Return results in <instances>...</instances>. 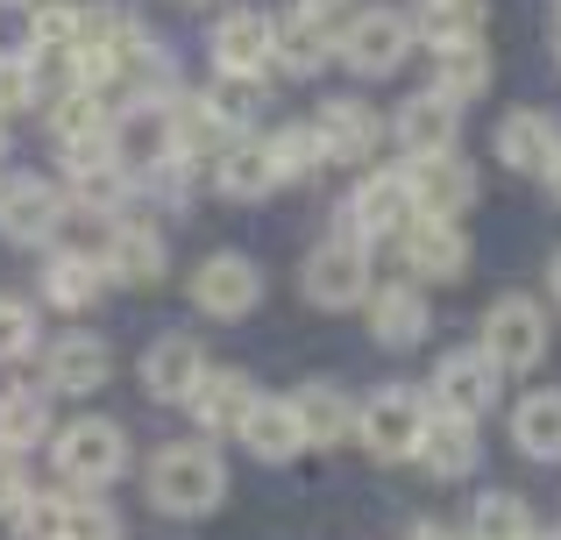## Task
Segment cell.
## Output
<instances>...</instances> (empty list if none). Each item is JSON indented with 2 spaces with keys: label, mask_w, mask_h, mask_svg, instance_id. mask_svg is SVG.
Wrapping results in <instances>:
<instances>
[{
  "label": "cell",
  "mask_w": 561,
  "mask_h": 540,
  "mask_svg": "<svg viewBox=\"0 0 561 540\" xmlns=\"http://www.w3.org/2000/svg\"><path fill=\"white\" fill-rule=\"evenodd\" d=\"M491 0H412V36L426 50H455V43H483Z\"/></svg>",
  "instance_id": "d4e9b609"
},
{
  "label": "cell",
  "mask_w": 561,
  "mask_h": 540,
  "mask_svg": "<svg viewBox=\"0 0 561 540\" xmlns=\"http://www.w3.org/2000/svg\"><path fill=\"white\" fill-rule=\"evenodd\" d=\"M497 79L491 65V43H455V50H434V93L455 100V107H469V100H483Z\"/></svg>",
  "instance_id": "f1b7e54d"
},
{
  "label": "cell",
  "mask_w": 561,
  "mask_h": 540,
  "mask_svg": "<svg viewBox=\"0 0 561 540\" xmlns=\"http://www.w3.org/2000/svg\"><path fill=\"white\" fill-rule=\"evenodd\" d=\"M100 291H107V271H100V256H85V250H57L50 264H43V299H50L57 313H85Z\"/></svg>",
  "instance_id": "83f0119b"
},
{
  "label": "cell",
  "mask_w": 561,
  "mask_h": 540,
  "mask_svg": "<svg viewBox=\"0 0 561 540\" xmlns=\"http://www.w3.org/2000/svg\"><path fill=\"white\" fill-rule=\"evenodd\" d=\"M534 540H561V533H534Z\"/></svg>",
  "instance_id": "bcb514c9"
},
{
  "label": "cell",
  "mask_w": 561,
  "mask_h": 540,
  "mask_svg": "<svg viewBox=\"0 0 561 540\" xmlns=\"http://www.w3.org/2000/svg\"><path fill=\"white\" fill-rule=\"evenodd\" d=\"M50 462H57V484H65V491H107L114 476L128 470L122 420L85 413V420H71V427H57L50 434Z\"/></svg>",
  "instance_id": "7a4b0ae2"
},
{
  "label": "cell",
  "mask_w": 561,
  "mask_h": 540,
  "mask_svg": "<svg viewBox=\"0 0 561 540\" xmlns=\"http://www.w3.org/2000/svg\"><path fill=\"white\" fill-rule=\"evenodd\" d=\"M234 441H242L256 462H299L306 456L299 405H291V399H263V391H256V405H249V420H242V434H234Z\"/></svg>",
  "instance_id": "cb8c5ba5"
},
{
  "label": "cell",
  "mask_w": 561,
  "mask_h": 540,
  "mask_svg": "<svg viewBox=\"0 0 561 540\" xmlns=\"http://www.w3.org/2000/svg\"><path fill=\"white\" fill-rule=\"evenodd\" d=\"M206 57H214L220 79H263L277 57V14L263 8H228L206 36Z\"/></svg>",
  "instance_id": "30bf717a"
},
{
  "label": "cell",
  "mask_w": 561,
  "mask_h": 540,
  "mask_svg": "<svg viewBox=\"0 0 561 540\" xmlns=\"http://www.w3.org/2000/svg\"><path fill=\"white\" fill-rule=\"evenodd\" d=\"M57 540H122V513L100 505L93 491H79V498H65V527H57Z\"/></svg>",
  "instance_id": "e575fe53"
},
{
  "label": "cell",
  "mask_w": 561,
  "mask_h": 540,
  "mask_svg": "<svg viewBox=\"0 0 561 540\" xmlns=\"http://www.w3.org/2000/svg\"><path fill=\"white\" fill-rule=\"evenodd\" d=\"M548 285H554V299H561V250H554V264H548Z\"/></svg>",
  "instance_id": "b9f144b4"
},
{
  "label": "cell",
  "mask_w": 561,
  "mask_h": 540,
  "mask_svg": "<svg viewBox=\"0 0 561 540\" xmlns=\"http://www.w3.org/2000/svg\"><path fill=\"white\" fill-rule=\"evenodd\" d=\"M8 8H43V0H8Z\"/></svg>",
  "instance_id": "ee69618b"
},
{
  "label": "cell",
  "mask_w": 561,
  "mask_h": 540,
  "mask_svg": "<svg viewBox=\"0 0 561 540\" xmlns=\"http://www.w3.org/2000/svg\"><path fill=\"white\" fill-rule=\"evenodd\" d=\"M334 65V28L320 22V14H291V22H277V57L271 71H285V79H313V71Z\"/></svg>",
  "instance_id": "4316f807"
},
{
  "label": "cell",
  "mask_w": 561,
  "mask_h": 540,
  "mask_svg": "<svg viewBox=\"0 0 561 540\" xmlns=\"http://www.w3.org/2000/svg\"><path fill=\"white\" fill-rule=\"evenodd\" d=\"M249 405H256V384H249V370H228V363H206V377L192 384L185 413L192 427H199V441H234L249 420Z\"/></svg>",
  "instance_id": "5bb4252c"
},
{
  "label": "cell",
  "mask_w": 561,
  "mask_h": 540,
  "mask_svg": "<svg viewBox=\"0 0 561 540\" xmlns=\"http://www.w3.org/2000/svg\"><path fill=\"white\" fill-rule=\"evenodd\" d=\"M405 171V193H412V214H426V221H462L469 207H477V171L462 164V157H412Z\"/></svg>",
  "instance_id": "4fadbf2b"
},
{
  "label": "cell",
  "mask_w": 561,
  "mask_h": 540,
  "mask_svg": "<svg viewBox=\"0 0 561 540\" xmlns=\"http://www.w3.org/2000/svg\"><path fill=\"white\" fill-rule=\"evenodd\" d=\"M214 193L234 199V207L285 193V185H277V164H271V136H256V128H249V136H234L228 150L214 157Z\"/></svg>",
  "instance_id": "ffe728a7"
},
{
  "label": "cell",
  "mask_w": 561,
  "mask_h": 540,
  "mask_svg": "<svg viewBox=\"0 0 561 540\" xmlns=\"http://www.w3.org/2000/svg\"><path fill=\"white\" fill-rule=\"evenodd\" d=\"M512 441L526 462H561V391H534L512 413Z\"/></svg>",
  "instance_id": "1f68e13d"
},
{
  "label": "cell",
  "mask_w": 561,
  "mask_h": 540,
  "mask_svg": "<svg viewBox=\"0 0 561 540\" xmlns=\"http://www.w3.org/2000/svg\"><path fill=\"white\" fill-rule=\"evenodd\" d=\"M0 157H8V122H0Z\"/></svg>",
  "instance_id": "f6af8a7d"
},
{
  "label": "cell",
  "mask_w": 561,
  "mask_h": 540,
  "mask_svg": "<svg viewBox=\"0 0 561 540\" xmlns=\"http://www.w3.org/2000/svg\"><path fill=\"white\" fill-rule=\"evenodd\" d=\"M391 142L405 150V164H412V157H448L455 142H462V107H455V100H440L434 85H426V93L398 100V114H391Z\"/></svg>",
  "instance_id": "e0dca14e"
},
{
  "label": "cell",
  "mask_w": 561,
  "mask_h": 540,
  "mask_svg": "<svg viewBox=\"0 0 561 540\" xmlns=\"http://www.w3.org/2000/svg\"><path fill=\"white\" fill-rule=\"evenodd\" d=\"M299 291L320 306V313H356V306L377 291V277H370V250H363V242H348V235L320 242V250L306 256V271H299Z\"/></svg>",
  "instance_id": "52a82bcc"
},
{
  "label": "cell",
  "mask_w": 561,
  "mask_h": 540,
  "mask_svg": "<svg viewBox=\"0 0 561 540\" xmlns=\"http://www.w3.org/2000/svg\"><path fill=\"white\" fill-rule=\"evenodd\" d=\"M291 405H299L306 448H342V441H356V413H363V405L348 399L342 384H306V391H291Z\"/></svg>",
  "instance_id": "484cf974"
},
{
  "label": "cell",
  "mask_w": 561,
  "mask_h": 540,
  "mask_svg": "<svg viewBox=\"0 0 561 540\" xmlns=\"http://www.w3.org/2000/svg\"><path fill=\"white\" fill-rule=\"evenodd\" d=\"M534 533H540V519L519 491H483L469 505V527H462V540H534Z\"/></svg>",
  "instance_id": "4dcf8cb0"
},
{
  "label": "cell",
  "mask_w": 561,
  "mask_h": 540,
  "mask_svg": "<svg viewBox=\"0 0 561 540\" xmlns=\"http://www.w3.org/2000/svg\"><path fill=\"white\" fill-rule=\"evenodd\" d=\"M412 228V193H405V171H363L356 185H348L342 214H334V235L363 242V250H377V242H398Z\"/></svg>",
  "instance_id": "5b68a950"
},
{
  "label": "cell",
  "mask_w": 561,
  "mask_h": 540,
  "mask_svg": "<svg viewBox=\"0 0 561 540\" xmlns=\"http://www.w3.org/2000/svg\"><path fill=\"white\" fill-rule=\"evenodd\" d=\"M497 391H505V370H497L483 348H455V356H440L434 370V413H462V420H483L497 405Z\"/></svg>",
  "instance_id": "9a60e30c"
},
{
  "label": "cell",
  "mask_w": 561,
  "mask_h": 540,
  "mask_svg": "<svg viewBox=\"0 0 561 540\" xmlns=\"http://www.w3.org/2000/svg\"><path fill=\"white\" fill-rule=\"evenodd\" d=\"M554 57H561V14H554Z\"/></svg>",
  "instance_id": "7bdbcfd3"
},
{
  "label": "cell",
  "mask_w": 561,
  "mask_h": 540,
  "mask_svg": "<svg viewBox=\"0 0 561 540\" xmlns=\"http://www.w3.org/2000/svg\"><path fill=\"white\" fill-rule=\"evenodd\" d=\"M8 527H14V540H57V527H65V491H22Z\"/></svg>",
  "instance_id": "d590c367"
},
{
  "label": "cell",
  "mask_w": 561,
  "mask_h": 540,
  "mask_svg": "<svg viewBox=\"0 0 561 540\" xmlns=\"http://www.w3.org/2000/svg\"><path fill=\"white\" fill-rule=\"evenodd\" d=\"M348 0H299V14H320V22H328V14H342Z\"/></svg>",
  "instance_id": "ab89813d"
},
{
  "label": "cell",
  "mask_w": 561,
  "mask_h": 540,
  "mask_svg": "<svg viewBox=\"0 0 561 540\" xmlns=\"http://www.w3.org/2000/svg\"><path fill=\"white\" fill-rule=\"evenodd\" d=\"M548 306L526 299V291H505V299H491V313H483V356L497 363V370H540L548 363Z\"/></svg>",
  "instance_id": "8992f818"
},
{
  "label": "cell",
  "mask_w": 561,
  "mask_h": 540,
  "mask_svg": "<svg viewBox=\"0 0 561 540\" xmlns=\"http://www.w3.org/2000/svg\"><path fill=\"white\" fill-rule=\"evenodd\" d=\"M50 391H36V384H14V391H0V448H14V456H28L36 441H50Z\"/></svg>",
  "instance_id": "f546056e"
},
{
  "label": "cell",
  "mask_w": 561,
  "mask_h": 540,
  "mask_svg": "<svg viewBox=\"0 0 561 540\" xmlns=\"http://www.w3.org/2000/svg\"><path fill=\"white\" fill-rule=\"evenodd\" d=\"M477 462H483L477 420H462V413H426V434H420V470L434 476V484H462V476H477Z\"/></svg>",
  "instance_id": "44dd1931"
},
{
  "label": "cell",
  "mask_w": 561,
  "mask_h": 540,
  "mask_svg": "<svg viewBox=\"0 0 561 540\" xmlns=\"http://www.w3.org/2000/svg\"><path fill=\"white\" fill-rule=\"evenodd\" d=\"M398 250V264H405L412 285H462L469 277V235H462V221H426V214H412V228L391 242Z\"/></svg>",
  "instance_id": "9c48e42d"
},
{
  "label": "cell",
  "mask_w": 561,
  "mask_h": 540,
  "mask_svg": "<svg viewBox=\"0 0 561 540\" xmlns=\"http://www.w3.org/2000/svg\"><path fill=\"white\" fill-rule=\"evenodd\" d=\"M114 377V348L100 342V334H65V342H50V356H43V391H65V399H85V391H100Z\"/></svg>",
  "instance_id": "7402d4cb"
},
{
  "label": "cell",
  "mask_w": 561,
  "mask_h": 540,
  "mask_svg": "<svg viewBox=\"0 0 561 540\" xmlns=\"http://www.w3.org/2000/svg\"><path fill=\"white\" fill-rule=\"evenodd\" d=\"M142 391H150L157 405H185L192 399V384L206 377V348H199V334H157L150 348H142Z\"/></svg>",
  "instance_id": "ac0fdd59"
},
{
  "label": "cell",
  "mask_w": 561,
  "mask_h": 540,
  "mask_svg": "<svg viewBox=\"0 0 561 540\" xmlns=\"http://www.w3.org/2000/svg\"><path fill=\"white\" fill-rule=\"evenodd\" d=\"M65 221H71L65 185L36 179V171L0 179V235H8L14 250H43V242H57V228H65Z\"/></svg>",
  "instance_id": "ba28073f"
},
{
  "label": "cell",
  "mask_w": 561,
  "mask_h": 540,
  "mask_svg": "<svg viewBox=\"0 0 561 540\" xmlns=\"http://www.w3.org/2000/svg\"><path fill=\"white\" fill-rule=\"evenodd\" d=\"M540 179H548V199H554V207H561V157H554L548 171H540Z\"/></svg>",
  "instance_id": "60d3db41"
},
{
  "label": "cell",
  "mask_w": 561,
  "mask_h": 540,
  "mask_svg": "<svg viewBox=\"0 0 561 540\" xmlns=\"http://www.w3.org/2000/svg\"><path fill=\"white\" fill-rule=\"evenodd\" d=\"M271 164H277V185H299V179H313L328 157H320V142H313V122H285V128H271Z\"/></svg>",
  "instance_id": "d6a6232c"
},
{
  "label": "cell",
  "mask_w": 561,
  "mask_h": 540,
  "mask_svg": "<svg viewBox=\"0 0 561 540\" xmlns=\"http://www.w3.org/2000/svg\"><path fill=\"white\" fill-rule=\"evenodd\" d=\"M22 491H28V476H22V456L14 448H0V519L22 505Z\"/></svg>",
  "instance_id": "74e56055"
},
{
  "label": "cell",
  "mask_w": 561,
  "mask_h": 540,
  "mask_svg": "<svg viewBox=\"0 0 561 540\" xmlns=\"http://www.w3.org/2000/svg\"><path fill=\"white\" fill-rule=\"evenodd\" d=\"M426 391H412V384H383L370 405L356 413V441H363V456L370 462H420V434H426Z\"/></svg>",
  "instance_id": "277c9868"
},
{
  "label": "cell",
  "mask_w": 561,
  "mask_h": 540,
  "mask_svg": "<svg viewBox=\"0 0 561 540\" xmlns=\"http://www.w3.org/2000/svg\"><path fill=\"white\" fill-rule=\"evenodd\" d=\"M363 320H370V342L391 348V356L420 348L426 328H434V313H426V291L412 285V277H391V285H377L370 299H363Z\"/></svg>",
  "instance_id": "2e32d148"
},
{
  "label": "cell",
  "mask_w": 561,
  "mask_h": 540,
  "mask_svg": "<svg viewBox=\"0 0 561 540\" xmlns=\"http://www.w3.org/2000/svg\"><path fill=\"white\" fill-rule=\"evenodd\" d=\"M554 14H561V0H554Z\"/></svg>",
  "instance_id": "c3c4849f"
},
{
  "label": "cell",
  "mask_w": 561,
  "mask_h": 540,
  "mask_svg": "<svg viewBox=\"0 0 561 540\" xmlns=\"http://www.w3.org/2000/svg\"><path fill=\"white\" fill-rule=\"evenodd\" d=\"M412 14L398 8H356L342 28H334V65H348L356 79H391L412 57Z\"/></svg>",
  "instance_id": "3957f363"
},
{
  "label": "cell",
  "mask_w": 561,
  "mask_h": 540,
  "mask_svg": "<svg viewBox=\"0 0 561 540\" xmlns=\"http://www.w3.org/2000/svg\"><path fill=\"white\" fill-rule=\"evenodd\" d=\"M36 348V313L22 299H0V363H22Z\"/></svg>",
  "instance_id": "8d00e7d4"
},
{
  "label": "cell",
  "mask_w": 561,
  "mask_h": 540,
  "mask_svg": "<svg viewBox=\"0 0 561 540\" xmlns=\"http://www.w3.org/2000/svg\"><path fill=\"white\" fill-rule=\"evenodd\" d=\"M185 8H206V0H185Z\"/></svg>",
  "instance_id": "7dc6e473"
},
{
  "label": "cell",
  "mask_w": 561,
  "mask_h": 540,
  "mask_svg": "<svg viewBox=\"0 0 561 540\" xmlns=\"http://www.w3.org/2000/svg\"><path fill=\"white\" fill-rule=\"evenodd\" d=\"M142 491H150V505L171 513V519H206V513H220V498H228V462H220L214 441H171V448L150 456Z\"/></svg>",
  "instance_id": "6da1fadb"
},
{
  "label": "cell",
  "mask_w": 561,
  "mask_h": 540,
  "mask_svg": "<svg viewBox=\"0 0 561 540\" xmlns=\"http://www.w3.org/2000/svg\"><path fill=\"white\" fill-rule=\"evenodd\" d=\"M192 306H199L206 320H249L263 306V271L249 264L242 250H214L192 271Z\"/></svg>",
  "instance_id": "7c38bea8"
},
{
  "label": "cell",
  "mask_w": 561,
  "mask_h": 540,
  "mask_svg": "<svg viewBox=\"0 0 561 540\" xmlns=\"http://www.w3.org/2000/svg\"><path fill=\"white\" fill-rule=\"evenodd\" d=\"M100 271H107V285H157V277L171 271V242H164V228H157L150 214H122V221H107V242H100Z\"/></svg>",
  "instance_id": "8fae6325"
},
{
  "label": "cell",
  "mask_w": 561,
  "mask_h": 540,
  "mask_svg": "<svg viewBox=\"0 0 561 540\" xmlns=\"http://www.w3.org/2000/svg\"><path fill=\"white\" fill-rule=\"evenodd\" d=\"M43 100V71L28 50H0V122L8 114H28Z\"/></svg>",
  "instance_id": "836d02e7"
},
{
  "label": "cell",
  "mask_w": 561,
  "mask_h": 540,
  "mask_svg": "<svg viewBox=\"0 0 561 540\" xmlns=\"http://www.w3.org/2000/svg\"><path fill=\"white\" fill-rule=\"evenodd\" d=\"M398 540H462V533H455V527H440V519H420V527H405Z\"/></svg>",
  "instance_id": "f35d334b"
},
{
  "label": "cell",
  "mask_w": 561,
  "mask_h": 540,
  "mask_svg": "<svg viewBox=\"0 0 561 540\" xmlns=\"http://www.w3.org/2000/svg\"><path fill=\"white\" fill-rule=\"evenodd\" d=\"M561 157V122L548 107H519V114H505L497 122V164L505 171H526V179H540Z\"/></svg>",
  "instance_id": "603a6c76"
},
{
  "label": "cell",
  "mask_w": 561,
  "mask_h": 540,
  "mask_svg": "<svg viewBox=\"0 0 561 540\" xmlns=\"http://www.w3.org/2000/svg\"><path fill=\"white\" fill-rule=\"evenodd\" d=\"M377 107L370 100H320V114H313V142H320V157L328 164H370L377 157Z\"/></svg>",
  "instance_id": "d6986e66"
}]
</instances>
